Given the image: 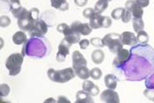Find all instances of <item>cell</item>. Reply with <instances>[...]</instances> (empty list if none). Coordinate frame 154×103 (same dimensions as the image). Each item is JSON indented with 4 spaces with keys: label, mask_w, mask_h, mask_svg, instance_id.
I'll use <instances>...</instances> for the list:
<instances>
[{
    "label": "cell",
    "mask_w": 154,
    "mask_h": 103,
    "mask_svg": "<svg viewBox=\"0 0 154 103\" xmlns=\"http://www.w3.org/2000/svg\"><path fill=\"white\" fill-rule=\"evenodd\" d=\"M130 57L124 64L122 72L128 81L146 80L154 72V48L148 44L131 46Z\"/></svg>",
    "instance_id": "1"
},
{
    "label": "cell",
    "mask_w": 154,
    "mask_h": 103,
    "mask_svg": "<svg viewBox=\"0 0 154 103\" xmlns=\"http://www.w3.org/2000/svg\"><path fill=\"white\" fill-rule=\"evenodd\" d=\"M51 52L49 41L44 36L30 37L23 44L21 54L24 57L41 59L48 56Z\"/></svg>",
    "instance_id": "2"
},
{
    "label": "cell",
    "mask_w": 154,
    "mask_h": 103,
    "mask_svg": "<svg viewBox=\"0 0 154 103\" xmlns=\"http://www.w3.org/2000/svg\"><path fill=\"white\" fill-rule=\"evenodd\" d=\"M47 76L48 78L53 82L63 84L73 80L76 76V73L72 67L63 69L59 70H56L55 69L50 68L48 70Z\"/></svg>",
    "instance_id": "3"
},
{
    "label": "cell",
    "mask_w": 154,
    "mask_h": 103,
    "mask_svg": "<svg viewBox=\"0 0 154 103\" xmlns=\"http://www.w3.org/2000/svg\"><path fill=\"white\" fill-rule=\"evenodd\" d=\"M23 61L24 56L20 53H13L7 57L5 61V67L9 70L10 76H16L20 72Z\"/></svg>",
    "instance_id": "4"
},
{
    "label": "cell",
    "mask_w": 154,
    "mask_h": 103,
    "mask_svg": "<svg viewBox=\"0 0 154 103\" xmlns=\"http://www.w3.org/2000/svg\"><path fill=\"white\" fill-rule=\"evenodd\" d=\"M102 42L104 46H107L109 51L114 54H116L119 50L123 48V44L120 39V34L116 33L107 34L102 38Z\"/></svg>",
    "instance_id": "5"
},
{
    "label": "cell",
    "mask_w": 154,
    "mask_h": 103,
    "mask_svg": "<svg viewBox=\"0 0 154 103\" xmlns=\"http://www.w3.org/2000/svg\"><path fill=\"white\" fill-rule=\"evenodd\" d=\"M35 21L36 20H35L32 18V16L30 14V11L26 10V9H25L22 15L18 19V27L22 31H27L28 32Z\"/></svg>",
    "instance_id": "6"
},
{
    "label": "cell",
    "mask_w": 154,
    "mask_h": 103,
    "mask_svg": "<svg viewBox=\"0 0 154 103\" xmlns=\"http://www.w3.org/2000/svg\"><path fill=\"white\" fill-rule=\"evenodd\" d=\"M130 54H131L130 49H125V48H122L116 53V57H115L112 64H113L114 68L116 70H118V72L121 71L124 64L128 61V59L130 57Z\"/></svg>",
    "instance_id": "7"
},
{
    "label": "cell",
    "mask_w": 154,
    "mask_h": 103,
    "mask_svg": "<svg viewBox=\"0 0 154 103\" xmlns=\"http://www.w3.org/2000/svg\"><path fill=\"white\" fill-rule=\"evenodd\" d=\"M48 33V25L43 20H38L34 23L31 29L28 31V34L31 37L44 36Z\"/></svg>",
    "instance_id": "8"
},
{
    "label": "cell",
    "mask_w": 154,
    "mask_h": 103,
    "mask_svg": "<svg viewBox=\"0 0 154 103\" xmlns=\"http://www.w3.org/2000/svg\"><path fill=\"white\" fill-rule=\"evenodd\" d=\"M71 47V44H70L64 38L61 41L59 46H58V51L57 54L56 59L57 62L63 63L65 61L66 57L70 53V48Z\"/></svg>",
    "instance_id": "9"
},
{
    "label": "cell",
    "mask_w": 154,
    "mask_h": 103,
    "mask_svg": "<svg viewBox=\"0 0 154 103\" xmlns=\"http://www.w3.org/2000/svg\"><path fill=\"white\" fill-rule=\"evenodd\" d=\"M100 101L105 103H119L120 102V98H119L118 93L113 89H108L104 90L100 93Z\"/></svg>",
    "instance_id": "10"
},
{
    "label": "cell",
    "mask_w": 154,
    "mask_h": 103,
    "mask_svg": "<svg viewBox=\"0 0 154 103\" xmlns=\"http://www.w3.org/2000/svg\"><path fill=\"white\" fill-rule=\"evenodd\" d=\"M125 9L130 11L133 18H142L143 14V8L137 4L135 0H128L125 3Z\"/></svg>",
    "instance_id": "11"
},
{
    "label": "cell",
    "mask_w": 154,
    "mask_h": 103,
    "mask_svg": "<svg viewBox=\"0 0 154 103\" xmlns=\"http://www.w3.org/2000/svg\"><path fill=\"white\" fill-rule=\"evenodd\" d=\"M71 28L81 35H89L93 31V28L90 27L89 23H82L81 21H74L71 25Z\"/></svg>",
    "instance_id": "12"
},
{
    "label": "cell",
    "mask_w": 154,
    "mask_h": 103,
    "mask_svg": "<svg viewBox=\"0 0 154 103\" xmlns=\"http://www.w3.org/2000/svg\"><path fill=\"white\" fill-rule=\"evenodd\" d=\"M86 65H87V61L83 56V54L79 50H75L72 53V68L76 70L77 68L86 66Z\"/></svg>",
    "instance_id": "13"
},
{
    "label": "cell",
    "mask_w": 154,
    "mask_h": 103,
    "mask_svg": "<svg viewBox=\"0 0 154 103\" xmlns=\"http://www.w3.org/2000/svg\"><path fill=\"white\" fill-rule=\"evenodd\" d=\"M120 39L123 45L134 46L137 45V36L132 32H129V31L123 32L122 34H120Z\"/></svg>",
    "instance_id": "14"
},
{
    "label": "cell",
    "mask_w": 154,
    "mask_h": 103,
    "mask_svg": "<svg viewBox=\"0 0 154 103\" xmlns=\"http://www.w3.org/2000/svg\"><path fill=\"white\" fill-rule=\"evenodd\" d=\"M82 89L84 91L87 92L92 96H96L100 92V88L95 85L94 83L87 80H85L82 84Z\"/></svg>",
    "instance_id": "15"
},
{
    "label": "cell",
    "mask_w": 154,
    "mask_h": 103,
    "mask_svg": "<svg viewBox=\"0 0 154 103\" xmlns=\"http://www.w3.org/2000/svg\"><path fill=\"white\" fill-rule=\"evenodd\" d=\"M104 16L101 15L100 12L95 11L94 16L89 20V25L93 29H99L102 28V21H103Z\"/></svg>",
    "instance_id": "16"
},
{
    "label": "cell",
    "mask_w": 154,
    "mask_h": 103,
    "mask_svg": "<svg viewBox=\"0 0 154 103\" xmlns=\"http://www.w3.org/2000/svg\"><path fill=\"white\" fill-rule=\"evenodd\" d=\"M75 103H94V100L92 99V95L82 90L77 92Z\"/></svg>",
    "instance_id": "17"
},
{
    "label": "cell",
    "mask_w": 154,
    "mask_h": 103,
    "mask_svg": "<svg viewBox=\"0 0 154 103\" xmlns=\"http://www.w3.org/2000/svg\"><path fill=\"white\" fill-rule=\"evenodd\" d=\"M104 83H105V86H107L108 89L115 90L117 87L118 79L114 74H107V75L105 76Z\"/></svg>",
    "instance_id": "18"
},
{
    "label": "cell",
    "mask_w": 154,
    "mask_h": 103,
    "mask_svg": "<svg viewBox=\"0 0 154 103\" xmlns=\"http://www.w3.org/2000/svg\"><path fill=\"white\" fill-rule=\"evenodd\" d=\"M50 5L53 8L59 11H65L69 10V4L66 0H50Z\"/></svg>",
    "instance_id": "19"
},
{
    "label": "cell",
    "mask_w": 154,
    "mask_h": 103,
    "mask_svg": "<svg viewBox=\"0 0 154 103\" xmlns=\"http://www.w3.org/2000/svg\"><path fill=\"white\" fill-rule=\"evenodd\" d=\"M91 57H92V61L95 64H100L101 63H103L105 59V53L103 52V50L97 48L92 52Z\"/></svg>",
    "instance_id": "20"
},
{
    "label": "cell",
    "mask_w": 154,
    "mask_h": 103,
    "mask_svg": "<svg viewBox=\"0 0 154 103\" xmlns=\"http://www.w3.org/2000/svg\"><path fill=\"white\" fill-rule=\"evenodd\" d=\"M27 41V36L24 31H18L12 36V42L15 45H21Z\"/></svg>",
    "instance_id": "21"
},
{
    "label": "cell",
    "mask_w": 154,
    "mask_h": 103,
    "mask_svg": "<svg viewBox=\"0 0 154 103\" xmlns=\"http://www.w3.org/2000/svg\"><path fill=\"white\" fill-rule=\"evenodd\" d=\"M80 35H81V34H79V33L75 32V31H73V30L71 29V32L67 34V35L64 36V39H65L70 44H71V45H72V44H77V43H79V42H80Z\"/></svg>",
    "instance_id": "22"
},
{
    "label": "cell",
    "mask_w": 154,
    "mask_h": 103,
    "mask_svg": "<svg viewBox=\"0 0 154 103\" xmlns=\"http://www.w3.org/2000/svg\"><path fill=\"white\" fill-rule=\"evenodd\" d=\"M75 70L76 75L80 79V80H86L90 77V70L87 68V66H82L79 68H77Z\"/></svg>",
    "instance_id": "23"
},
{
    "label": "cell",
    "mask_w": 154,
    "mask_h": 103,
    "mask_svg": "<svg viewBox=\"0 0 154 103\" xmlns=\"http://www.w3.org/2000/svg\"><path fill=\"white\" fill-rule=\"evenodd\" d=\"M132 26H133V29L136 33H139L140 31L143 30L144 23H143L142 18H133Z\"/></svg>",
    "instance_id": "24"
},
{
    "label": "cell",
    "mask_w": 154,
    "mask_h": 103,
    "mask_svg": "<svg viewBox=\"0 0 154 103\" xmlns=\"http://www.w3.org/2000/svg\"><path fill=\"white\" fill-rule=\"evenodd\" d=\"M108 0H98L94 5V10L98 12H103L107 9Z\"/></svg>",
    "instance_id": "25"
},
{
    "label": "cell",
    "mask_w": 154,
    "mask_h": 103,
    "mask_svg": "<svg viewBox=\"0 0 154 103\" xmlns=\"http://www.w3.org/2000/svg\"><path fill=\"white\" fill-rule=\"evenodd\" d=\"M137 43H139V44H148L149 34H147L144 30L140 31L139 33H137Z\"/></svg>",
    "instance_id": "26"
},
{
    "label": "cell",
    "mask_w": 154,
    "mask_h": 103,
    "mask_svg": "<svg viewBox=\"0 0 154 103\" xmlns=\"http://www.w3.org/2000/svg\"><path fill=\"white\" fill-rule=\"evenodd\" d=\"M125 8H122V7H118V8H116L115 10L111 11V16L114 20H122V17L123 15V12L125 11Z\"/></svg>",
    "instance_id": "27"
},
{
    "label": "cell",
    "mask_w": 154,
    "mask_h": 103,
    "mask_svg": "<svg viewBox=\"0 0 154 103\" xmlns=\"http://www.w3.org/2000/svg\"><path fill=\"white\" fill-rule=\"evenodd\" d=\"M57 30L59 33L63 34L64 36H65V35H67V34L71 32V27H70V26H68L67 24H65V23H62V24H59V25L57 27Z\"/></svg>",
    "instance_id": "28"
},
{
    "label": "cell",
    "mask_w": 154,
    "mask_h": 103,
    "mask_svg": "<svg viewBox=\"0 0 154 103\" xmlns=\"http://www.w3.org/2000/svg\"><path fill=\"white\" fill-rule=\"evenodd\" d=\"M90 77L94 80H99L102 77V70L99 67H94L90 70Z\"/></svg>",
    "instance_id": "29"
},
{
    "label": "cell",
    "mask_w": 154,
    "mask_h": 103,
    "mask_svg": "<svg viewBox=\"0 0 154 103\" xmlns=\"http://www.w3.org/2000/svg\"><path fill=\"white\" fill-rule=\"evenodd\" d=\"M10 86L7 84H1L0 86V97H5L10 93Z\"/></svg>",
    "instance_id": "30"
},
{
    "label": "cell",
    "mask_w": 154,
    "mask_h": 103,
    "mask_svg": "<svg viewBox=\"0 0 154 103\" xmlns=\"http://www.w3.org/2000/svg\"><path fill=\"white\" fill-rule=\"evenodd\" d=\"M11 22H12V20H11V19L8 16L2 15L0 17V26L2 27H9L11 25Z\"/></svg>",
    "instance_id": "31"
},
{
    "label": "cell",
    "mask_w": 154,
    "mask_h": 103,
    "mask_svg": "<svg viewBox=\"0 0 154 103\" xmlns=\"http://www.w3.org/2000/svg\"><path fill=\"white\" fill-rule=\"evenodd\" d=\"M90 43H91V45L94 46L95 48H103V47H104L103 42H102V39L98 38V37L91 38Z\"/></svg>",
    "instance_id": "32"
},
{
    "label": "cell",
    "mask_w": 154,
    "mask_h": 103,
    "mask_svg": "<svg viewBox=\"0 0 154 103\" xmlns=\"http://www.w3.org/2000/svg\"><path fill=\"white\" fill-rule=\"evenodd\" d=\"M143 95L152 102H154V89H150V88H146L143 91Z\"/></svg>",
    "instance_id": "33"
},
{
    "label": "cell",
    "mask_w": 154,
    "mask_h": 103,
    "mask_svg": "<svg viewBox=\"0 0 154 103\" xmlns=\"http://www.w3.org/2000/svg\"><path fill=\"white\" fill-rule=\"evenodd\" d=\"M95 11H96L94 10V8H91V7L85 8V9L83 11V16L85 18V19L90 20V19L94 16V14L95 13Z\"/></svg>",
    "instance_id": "34"
},
{
    "label": "cell",
    "mask_w": 154,
    "mask_h": 103,
    "mask_svg": "<svg viewBox=\"0 0 154 103\" xmlns=\"http://www.w3.org/2000/svg\"><path fill=\"white\" fill-rule=\"evenodd\" d=\"M145 86L146 88L154 89V72L145 80Z\"/></svg>",
    "instance_id": "35"
},
{
    "label": "cell",
    "mask_w": 154,
    "mask_h": 103,
    "mask_svg": "<svg viewBox=\"0 0 154 103\" xmlns=\"http://www.w3.org/2000/svg\"><path fill=\"white\" fill-rule=\"evenodd\" d=\"M132 19V14L130 11L128 10H125V11L123 12V15L122 17V20L123 23H128L130 22Z\"/></svg>",
    "instance_id": "36"
},
{
    "label": "cell",
    "mask_w": 154,
    "mask_h": 103,
    "mask_svg": "<svg viewBox=\"0 0 154 103\" xmlns=\"http://www.w3.org/2000/svg\"><path fill=\"white\" fill-rule=\"evenodd\" d=\"M29 11H30V14H31L32 18H33L35 20H40V19H39V17H40V11H39L38 8L34 7V8H32L31 10H29Z\"/></svg>",
    "instance_id": "37"
},
{
    "label": "cell",
    "mask_w": 154,
    "mask_h": 103,
    "mask_svg": "<svg viewBox=\"0 0 154 103\" xmlns=\"http://www.w3.org/2000/svg\"><path fill=\"white\" fill-rule=\"evenodd\" d=\"M111 25H112L111 18H109L107 16H104L103 21H102V28H108V27H111Z\"/></svg>",
    "instance_id": "38"
},
{
    "label": "cell",
    "mask_w": 154,
    "mask_h": 103,
    "mask_svg": "<svg viewBox=\"0 0 154 103\" xmlns=\"http://www.w3.org/2000/svg\"><path fill=\"white\" fill-rule=\"evenodd\" d=\"M79 43L81 49H86L88 48V46L90 45V41L87 39H83V40H80V42Z\"/></svg>",
    "instance_id": "39"
},
{
    "label": "cell",
    "mask_w": 154,
    "mask_h": 103,
    "mask_svg": "<svg viewBox=\"0 0 154 103\" xmlns=\"http://www.w3.org/2000/svg\"><path fill=\"white\" fill-rule=\"evenodd\" d=\"M137 5H139L142 8L147 7L150 4V0H135Z\"/></svg>",
    "instance_id": "40"
},
{
    "label": "cell",
    "mask_w": 154,
    "mask_h": 103,
    "mask_svg": "<svg viewBox=\"0 0 154 103\" xmlns=\"http://www.w3.org/2000/svg\"><path fill=\"white\" fill-rule=\"evenodd\" d=\"M88 0H74V4L79 7H84L87 4Z\"/></svg>",
    "instance_id": "41"
},
{
    "label": "cell",
    "mask_w": 154,
    "mask_h": 103,
    "mask_svg": "<svg viewBox=\"0 0 154 103\" xmlns=\"http://www.w3.org/2000/svg\"><path fill=\"white\" fill-rule=\"evenodd\" d=\"M57 103H71V101L65 97V96H59L58 98H57Z\"/></svg>",
    "instance_id": "42"
},
{
    "label": "cell",
    "mask_w": 154,
    "mask_h": 103,
    "mask_svg": "<svg viewBox=\"0 0 154 103\" xmlns=\"http://www.w3.org/2000/svg\"><path fill=\"white\" fill-rule=\"evenodd\" d=\"M109 1H112V0H108V2H109Z\"/></svg>",
    "instance_id": "43"
}]
</instances>
